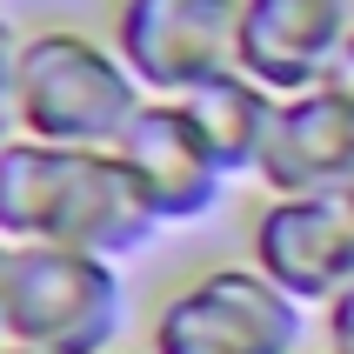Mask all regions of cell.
I'll return each instance as SVG.
<instances>
[{
    "mask_svg": "<svg viewBox=\"0 0 354 354\" xmlns=\"http://www.w3.org/2000/svg\"><path fill=\"white\" fill-rule=\"evenodd\" d=\"M154 207L120 167L114 147H54L14 134L0 147V241L7 248H80L127 261L154 241Z\"/></svg>",
    "mask_w": 354,
    "mask_h": 354,
    "instance_id": "6da1fadb",
    "label": "cell"
},
{
    "mask_svg": "<svg viewBox=\"0 0 354 354\" xmlns=\"http://www.w3.org/2000/svg\"><path fill=\"white\" fill-rule=\"evenodd\" d=\"M147 107L140 80L114 54V40L87 27H34L20 40L14 74V127L54 147H114L127 120Z\"/></svg>",
    "mask_w": 354,
    "mask_h": 354,
    "instance_id": "7a4b0ae2",
    "label": "cell"
},
{
    "mask_svg": "<svg viewBox=\"0 0 354 354\" xmlns=\"http://www.w3.org/2000/svg\"><path fill=\"white\" fill-rule=\"evenodd\" d=\"M127 321L120 268L80 248H14L7 261V341L34 354H114Z\"/></svg>",
    "mask_w": 354,
    "mask_h": 354,
    "instance_id": "3957f363",
    "label": "cell"
},
{
    "mask_svg": "<svg viewBox=\"0 0 354 354\" xmlns=\"http://www.w3.org/2000/svg\"><path fill=\"white\" fill-rule=\"evenodd\" d=\"M301 301L261 268H207L154 308L147 354H295Z\"/></svg>",
    "mask_w": 354,
    "mask_h": 354,
    "instance_id": "277c9868",
    "label": "cell"
},
{
    "mask_svg": "<svg viewBox=\"0 0 354 354\" xmlns=\"http://www.w3.org/2000/svg\"><path fill=\"white\" fill-rule=\"evenodd\" d=\"M107 40L147 100H180L241 67V0H114Z\"/></svg>",
    "mask_w": 354,
    "mask_h": 354,
    "instance_id": "5b68a950",
    "label": "cell"
},
{
    "mask_svg": "<svg viewBox=\"0 0 354 354\" xmlns=\"http://www.w3.org/2000/svg\"><path fill=\"white\" fill-rule=\"evenodd\" d=\"M248 268H261L301 308H328L354 281V201L274 194L248 227Z\"/></svg>",
    "mask_w": 354,
    "mask_h": 354,
    "instance_id": "8992f818",
    "label": "cell"
},
{
    "mask_svg": "<svg viewBox=\"0 0 354 354\" xmlns=\"http://www.w3.org/2000/svg\"><path fill=\"white\" fill-rule=\"evenodd\" d=\"M120 167L134 174V187L147 194L160 227H187V221H207L221 201V160L214 147L201 140V127L187 120L180 100H147L134 120H127V134L114 140Z\"/></svg>",
    "mask_w": 354,
    "mask_h": 354,
    "instance_id": "52a82bcc",
    "label": "cell"
},
{
    "mask_svg": "<svg viewBox=\"0 0 354 354\" xmlns=\"http://www.w3.org/2000/svg\"><path fill=\"white\" fill-rule=\"evenodd\" d=\"M354 34V0H241V74L268 94H308L328 80V60Z\"/></svg>",
    "mask_w": 354,
    "mask_h": 354,
    "instance_id": "ba28073f",
    "label": "cell"
},
{
    "mask_svg": "<svg viewBox=\"0 0 354 354\" xmlns=\"http://www.w3.org/2000/svg\"><path fill=\"white\" fill-rule=\"evenodd\" d=\"M254 174L274 194H348L354 187V114L328 87L288 94L274 107V127H268Z\"/></svg>",
    "mask_w": 354,
    "mask_h": 354,
    "instance_id": "9c48e42d",
    "label": "cell"
},
{
    "mask_svg": "<svg viewBox=\"0 0 354 354\" xmlns=\"http://www.w3.org/2000/svg\"><path fill=\"white\" fill-rule=\"evenodd\" d=\"M180 107H187V120L201 127V140L214 147L221 174L234 180V174H254L261 167V147H268V127H274L281 94H268L254 74L227 67V74H214L207 87L180 94Z\"/></svg>",
    "mask_w": 354,
    "mask_h": 354,
    "instance_id": "30bf717a",
    "label": "cell"
},
{
    "mask_svg": "<svg viewBox=\"0 0 354 354\" xmlns=\"http://www.w3.org/2000/svg\"><path fill=\"white\" fill-rule=\"evenodd\" d=\"M321 315H328L321 321V328H328V354H354V281L321 308Z\"/></svg>",
    "mask_w": 354,
    "mask_h": 354,
    "instance_id": "8fae6325",
    "label": "cell"
},
{
    "mask_svg": "<svg viewBox=\"0 0 354 354\" xmlns=\"http://www.w3.org/2000/svg\"><path fill=\"white\" fill-rule=\"evenodd\" d=\"M20 27L0 14V114H14V74H20Z\"/></svg>",
    "mask_w": 354,
    "mask_h": 354,
    "instance_id": "7c38bea8",
    "label": "cell"
},
{
    "mask_svg": "<svg viewBox=\"0 0 354 354\" xmlns=\"http://www.w3.org/2000/svg\"><path fill=\"white\" fill-rule=\"evenodd\" d=\"M321 87H328V94H335L341 107H348V114H354V34L341 40V54L328 60V80H321Z\"/></svg>",
    "mask_w": 354,
    "mask_h": 354,
    "instance_id": "4fadbf2b",
    "label": "cell"
},
{
    "mask_svg": "<svg viewBox=\"0 0 354 354\" xmlns=\"http://www.w3.org/2000/svg\"><path fill=\"white\" fill-rule=\"evenodd\" d=\"M7 261H14V248L0 241V348H7Z\"/></svg>",
    "mask_w": 354,
    "mask_h": 354,
    "instance_id": "5bb4252c",
    "label": "cell"
},
{
    "mask_svg": "<svg viewBox=\"0 0 354 354\" xmlns=\"http://www.w3.org/2000/svg\"><path fill=\"white\" fill-rule=\"evenodd\" d=\"M14 134H20V127H14V114H0V147H7Z\"/></svg>",
    "mask_w": 354,
    "mask_h": 354,
    "instance_id": "9a60e30c",
    "label": "cell"
},
{
    "mask_svg": "<svg viewBox=\"0 0 354 354\" xmlns=\"http://www.w3.org/2000/svg\"><path fill=\"white\" fill-rule=\"evenodd\" d=\"M0 354H34V348H14V341H7V348H0Z\"/></svg>",
    "mask_w": 354,
    "mask_h": 354,
    "instance_id": "2e32d148",
    "label": "cell"
},
{
    "mask_svg": "<svg viewBox=\"0 0 354 354\" xmlns=\"http://www.w3.org/2000/svg\"><path fill=\"white\" fill-rule=\"evenodd\" d=\"M348 201H354V187H348Z\"/></svg>",
    "mask_w": 354,
    "mask_h": 354,
    "instance_id": "e0dca14e",
    "label": "cell"
}]
</instances>
